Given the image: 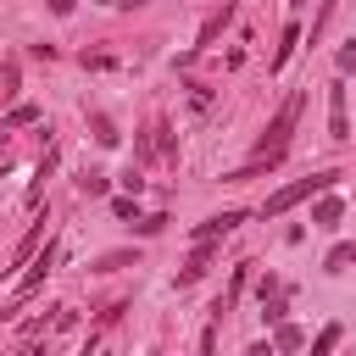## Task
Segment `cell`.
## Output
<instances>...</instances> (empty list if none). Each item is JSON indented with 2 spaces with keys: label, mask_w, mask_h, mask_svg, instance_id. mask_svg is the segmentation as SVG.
Instances as JSON below:
<instances>
[{
  "label": "cell",
  "mask_w": 356,
  "mask_h": 356,
  "mask_svg": "<svg viewBox=\"0 0 356 356\" xmlns=\"http://www.w3.org/2000/svg\"><path fill=\"white\" fill-rule=\"evenodd\" d=\"M300 106H306V95H289V100L278 106V117L261 128V139H256V150H250L256 161H273V167L284 161V150H289V134H295V122H300Z\"/></svg>",
  "instance_id": "cell-1"
},
{
  "label": "cell",
  "mask_w": 356,
  "mask_h": 356,
  "mask_svg": "<svg viewBox=\"0 0 356 356\" xmlns=\"http://www.w3.org/2000/svg\"><path fill=\"white\" fill-rule=\"evenodd\" d=\"M334 184H339L334 167H328V172H312V178H295V184H284V189L267 195L261 217H278V211H289V206H300V200H312V195H323V189H334Z\"/></svg>",
  "instance_id": "cell-2"
},
{
  "label": "cell",
  "mask_w": 356,
  "mask_h": 356,
  "mask_svg": "<svg viewBox=\"0 0 356 356\" xmlns=\"http://www.w3.org/2000/svg\"><path fill=\"white\" fill-rule=\"evenodd\" d=\"M328 134L334 139H350V117H345V89L339 83L328 89Z\"/></svg>",
  "instance_id": "cell-3"
},
{
  "label": "cell",
  "mask_w": 356,
  "mask_h": 356,
  "mask_svg": "<svg viewBox=\"0 0 356 356\" xmlns=\"http://www.w3.org/2000/svg\"><path fill=\"white\" fill-rule=\"evenodd\" d=\"M50 261H56V245H44V256H39L33 267H28V278L17 284V300H28V295H33V289H39L44 278H50Z\"/></svg>",
  "instance_id": "cell-4"
},
{
  "label": "cell",
  "mask_w": 356,
  "mask_h": 356,
  "mask_svg": "<svg viewBox=\"0 0 356 356\" xmlns=\"http://www.w3.org/2000/svg\"><path fill=\"white\" fill-rule=\"evenodd\" d=\"M245 222V211H222V217H206L200 228H195V239H217V234H228V228H239Z\"/></svg>",
  "instance_id": "cell-5"
},
{
  "label": "cell",
  "mask_w": 356,
  "mask_h": 356,
  "mask_svg": "<svg viewBox=\"0 0 356 356\" xmlns=\"http://www.w3.org/2000/svg\"><path fill=\"white\" fill-rule=\"evenodd\" d=\"M89 128H95V145H106V150H111V145L122 139V134H117V122H111V117H100V111L89 117Z\"/></svg>",
  "instance_id": "cell-6"
},
{
  "label": "cell",
  "mask_w": 356,
  "mask_h": 356,
  "mask_svg": "<svg viewBox=\"0 0 356 356\" xmlns=\"http://www.w3.org/2000/svg\"><path fill=\"white\" fill-rule=\"evenodd\" d=\"M339 211H345L339 200H317V206H312V222H317V228H339Z\"/></svg>",
  "instance_id": "cell-7"
},
{
  "label": "cell",
  "mask_w": 356,
  "mask_h": 356,
  "mask_svg": "<svg viewBox=\"0 0 356 356\" xmlns=\"http://www.w3.org/2000/svg\"><path fill=\"white\" fill-rule=\"evenodd\" d=\"M22 122H39V106H33V100H22V106L6 111V128H22Z\"/></svg>",
  "instance_id": "cell-8"
},
{
  "label": "cell",
  "mask_w": 356,
  "mask_h": 356,
  "mask_svg": "<svg viewBox=\"0 0 356 356\" xmlns=\"http://www.w3.org/2000/svg\"><path fill=\"white\" fill-rule=\"evenodd\" d=\"M273 345H278V350H300V345H306V334H300L295 323H278V339H273Z\"/></svg>",
  "instance_id": "cell-9"
},
{
  "label": "cell",
  "mask_w": 356,
  "mask_h": 356,
  "mask_svg": "<svg viewBox=\"0 0 356 356\" xmlns=\"http://www.w3.org/2000/svg\"><path fill=\"white\" fill-rule=\"evenodd\" d=\"M350 261H356V245H334V250H328V261H323V267H328V273H345V267H350Z\"/></svg>",
  "instance_id": "cell-10"
},
{
  "label": "cell",
  "mask_w": 356,
  "mask_h": 356,
  "mask_svg": "<svg viewBox=\"0 0 356 356\" xmlns=\"http://www.w3.org/2000/svg\"><path fill=\"white\" fill-rule=\"evenodd\" d=\"M228 17H234V6H222L217 17H206V28H200V44H211V39L222 33V22H228Z\"/></svg>",
  "instance_id": "cell-11"
},
{
  "label": "cell",
  "mask_w": 356,
  "mask_h": 356,
  "mask_svg": "<svg viewBox=\"0 0 356 356\" xmlns=\"http://www.w3.org/2000/svg\"><path fill=\"white\" fill-rule=\"evenodd\" d=\"M295 44H300V28H295V22H289V28H284V44H278V56H273V67H284V61H289V50H295Z\"/></svg>",
  "instance_id": "cell-12"
},
{
  "label": "cell",
  "mask_w": 356,
  "mask_h": 356,
  "mask_svg": "<svg viewBox=\"0 0 356 356\" xmlns=\"http://www.w3.org/2000/svg\"><path fill=\"white\" fill-rule=\"evenodd\" d=\"M334 345H339V323H328V328L312 339V356H323V350H334Z\"/></svg>",
  "instance_id": "cell-13"
},
{
  "label": "cell",
  "mask_w": 356,
  "mask_h": 356,
  "mask_svg": "<svg viewBox=\"0 0 356 356\" xmlns=\"http://www.w3.org/2000/svg\"><path fill=\"white\" fill-rule=\"evenodd\" d=\"M128 261H134L128 250H111V256H100V261H95V273H117V267H128Z\"/></svg>",
  "instance_id": "cell-14"
},
{
  "label": "cell",
  "mask_w": 356,
  "mask_h": 356,
  "mask_svg": "<svg viewBox=\"0 0 356 356\" xmlns=\"http://www.w3.org/2000/svg\"><path fill=\"white\" fill-rule=\"evenodd\" d=\"M78 189H83V195H106V172H83Z\"/></svg>",
  "instance_id": "cell-15"
},
{
  "label": "cell",
  "mask_w": 356,
  "mask_h": 356,
  "mask_svg": "<svg viewBox=\"0 0 356 356\" xmlns=\"http://www.w3.org/2000/svg\"><path fill=\"white\" fill-rule=\"evenodd\" d=\"M339 72H356V39H350V44L339 50Z\"/></svg>",
  "instance_id": "cell-16"
},
{
  "label": "cell",
  "mask_w": 356,
  "mask_h": 356,
  "mask_svg": "<svg viewBox=\"0 0 356 356\" xmlns=\"http://www.w3.org/2000/svg\"><path fill=\"white\" fill-rule=\"evenodd\" d=\"M72 6H78V0H50V11H56V17H72Z\"/></svg>",
  "instance_id": "cell-17"
},
{
  "label": "cell",
  "mask_w": 356,
  "mask_h": 356,
  "mask_svg": "<svg viewBox=\"0 0 356 356\" xmlns=\"http://www.w3.org/2000/svg\"><path fill=\"white\" fill-rule=\"evenodd\" d=\"M117 6H150V0H117Z\"/></svg>",
  "instance_id": "cell-18"
}]
</instances>
